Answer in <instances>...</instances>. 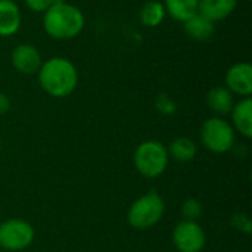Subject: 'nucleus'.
<instances>
[{"label":"nucleus","mask_w":252,"mask_h":252,"mask_svg":"<svg viewBox=\"0 0 252 252\" xmlns=\"http://www.w3.org/2000/svg\"><path fill=\"white\" fill-rule=\"evenodd\" d=\"M165 13L174 21L185 22L198 13L199 0H164Z\"/></svg>","instance_id":"2eb2a0df"},{"label":"nucleus","mask_w":252,"mask_h":252,"mask_svg":"<svg viewBox=\"0 0 252 252\" xmlns=\"http://www.w3.org/2000/svg\"><path fill=\"white\" fill-rule=\"evenodd\" d=\"M155 106L159 112L165 114V115H170V114H174L176 111V103L174 100L167 96V94H159L157 97V102H155Z\"/></svg>","instance_id":"6ab92c4d"},{"label":"nucleus","mask_w":252,"mask_h":252,"mask_svg":"<svg viewBox=\"0 0 252 252\" xmlns=\"http://www.w3.org/2000/svg\"><path fill=\"white\" fill-rule=\"evenodd\" d=\"M22 24L18 4L13 0H0V37L15 35Z\"/></svg>","instance_id":"9d476101"},{"label":"nucleus","mask_w":252,"mask_h":252,"mask_svg":"<svg viewBox=\"0 0 252 252\" xmlns=\"http://www.w3.org/2000/svg\"><path fill=\"white\" fill-rule=\"evenodd\" d=\"M165 202L157 192H149L137 198L128 208L127 220L133 229L146 230L158 224L164 216Z\"/></svg>","instance_id":"7ed1b4c3"},{"label":"nucleus","mask_w":252,"mask_h":252,"mask_svg":"<svg viewBox=\"0 0 252 252\" xmlns=\"http://www.w3.org/2000/svg\"><path fill=\"white\" fill-rule=\"evenodd\" d=\"M165 7L158 0H149L146 1L140 10H139V19L143 27L146 28H155L162 24L165 19Z\"/></svg>","instance_id":"f3484780"},{"label":"nucleus","mask_w":252,"mask_h":252,"mask_svg":"<svg viewBox=\"0 0 252 252\" xmlns=\"http://www.w3.org/2000/svg\"><path fill=\"white\" fill-rule=\"evenodd\" d=\"M224 87L241 97H251L252 65L250 62H238L232 65L224 75Z\"/></svg>","instance_id":"6e6552de"},{"label":"nucleus","mask_w":252,"mask_h":252,"mask_svg":"<svg viewBox=\"0 0 252 252\" xmlns=\"http://www.w3.org/2000/svg\"><path fill=\"white\" fill-rule=\"evenodd\" d=\"M207 105L217 115H227L235 105L233 94L224 86L213 87L207 93Z\"/></svg>","instance_id":"4468645a"},{"label":"nucleus","mask_w":252,"mask_h":252,"mask_svg":"<svg viewBox=\"0 0 252 252\" xmlns=\"http://www.w3.org/2000/svg\"><path fill=\"white\" fill-rule=\"evenodd\" d=\"M84 15L80 7L71 3L52 4L43 15V28L55 40L75 38L84 28Z\"/></svg>","instance_id":"f03ea898"},{"label":"nucleus","mask_w":252,"mask_h":252,"mask_svg":"<svg viewBox=\"0 0 252 252\" xmlns=\"http://www.w3.org/2000/svg\"><path fill=\"white\" fill-rule=\"evenodd\" d=\"M10 62L18 72L24 75H32L38 72L43 59L40 50L35 46L30 43H21L12 50Z\"/></svg>","instance_id":"1a4fd4ad"},{"label":"nucleus","mask_w":252,"mask_h":252,"mask_svg":"<svg viewBox=\"0 0 252 252\" xmlns=\"http://www.w3.org/2000/svg\"><path fill=\"white\" fill-rule=\"evenodd\" d=\"M65 0H52V4H58V3H63Z\"/></svg>","instance_id":"4be33fe9"},{"label":"nucleus","mask_w":252,"mask_h":252,"mask_svg":"<svg viewBox=\"0 0 252 252\" xmlns=\"http://www.w3.org/2000/svg\"><path fill=\"white\" fill-rule=\"evenodd\" d=\"M34 227L22 219H9L0 223V248L22 251L34 241Z\"/></svg>","instance_id":"423d86ee"},{"label":"nucleus","mask_w":252,"mask_h":252,"mask_svg":"<svg viewBox=\"0 0 252 252\" xmlns=\"http://www.w3.org/2000/svg\"><path fill=\"white\" fill-rule=\"evenodd\" d=\"M24 3L34 13H44L52 6V0H24Z\"/></svg>","instance_id":"aec40b11"},{"label":"nucleus","mask_w":252,"mask_h":252,"mask_svg":"<svg viewBox=\"0 0 252 252\" xmlns=\"http://www.w3.org/2000/svg\"><path fill=\"white\" fill-rule=\"evenodd\" d=\"M232 114V123L233 128L241 133L244 137H252V99L251 97H242L239 102H236L230 111Z\"/></svg>","instance_id":"9b49d317"},{"label":"nucleus","mask_w":252,"mask_h":252,"mask_svg":"<svg viewBox=\"0 0 252 252\" xmlns=\"http://www.w3.org/2000/svg\"><path fill=\"white\" fill-rule=\"evenodd\" d=\"M168 151V157H171L174 161L177 162H189L196 157L198 148L195 145V142L189 137H177L174 139L170 146L167 148Z\"/></svg>","instance_id":"dca6fc26"},{"label":"nucleus","mask_w":252,"mask_h":252,"mask_svg":"<svg viewBox=\"0 0 252 252\" xmlns=\"http://www.w3.org/2000/svg\"><path fill=\"white\" fill-rule=\"evenodd\" d=\"M0 151H1V140H0Z\"/></svg>","instance_id":"5701e85b"},{"label":"nucleus","mask_w":252,"mask_h":252,"mask_svg":"<svg viewBox=\"0 0 252 252\" xmlns=\"http://www.w3.org/2000/svg\"><path fill=\"white\" fill-rule=\"evenodd\" d=\"M168 151L158 140L142 142L133 155V162L136 170L148 179H155L161 176L168 165Z\"/></svg>","instance_id":"20e7f679"},{"label":"nucleus","mask_w":252,"mask_h":252,"mask_svg":"<svg viewBox=\"0 0 252 252\" xmlns=\"http://www.w3.org/2000/svg\"><path fill=\"white\" fill-rule=\"evenodd\" d=\"M10 109V99L7 94L0 92V115H4Z\"/></svg>","instance_id":"412c9836"},{"label":"nucleus","mask_w":252,"mask_h":252,"mask_svg":"<svg viewBox=\"0 0 252 252\" xmlns=\"http://www.w3.org/2000/svg\"><path fill=\"white\" fill-rule=\"evenodd\" d=\"M37 78L40 87L56 99L68 97L78 86V71L75 65L62 56L44 61L37 72Z\"/></svg>","instance_id":"f257e3e1"},{"label":"nucleus","mask_w":252,"mask_h":252,"mask_svg":"<svg viewBox=\"0 0 252 252\" xmlns=\"http://www.w3.org/2000/svg\"><path fill=\"white\" fill-rule=\"evenodd\" d=\"M247 1H251V0H247Z\"/></svg>","instance_id":"b1692460"},{"label":"nucleus","mask_w":252,"mask_h":252,"mask_svg":"<svg viewBox=\"0 0 252 252\" xmlns=\"http://www.w3.org/2000/svg\"><path fill=\"white\" fill-rule=\"evenodd\" d=\"M199 136L202 145L214 154L229 152L233 148L236 139L232 124L220 117H211L204 121Z\"/></svg>","instance_id":"39448f33"},{"label":"nucleus","mask_w":252,"mask_h":252,"mask_svg":"<svg viewBox=\"0 0 252 252\" xmlns=\"http://www.w3.org/2000/svg\"><path fill=\"white\" fill-rule=\"evenodd\" d=\"M182 214L185 217V220H190V221H196L201 214H202V204L195 199V198H190L188 201L183 202L182 205Z\"/></svg>","instance_id":"a211bd4d"},{"label":"nucleus","mask_w":252,"mask_h":252,"mask_svg":"<svg viewBox=\"0 0 252 252\" xmlns=\"http://www.w3.org/2000/svg\"><path fill=\"white\" fill-rule=\"evenodd\" d=\"M173 244L179 252H201L205 247V232L196 221L183 220L173 230Z\"/></svg>","instance_id":"0eeeda50"},{"label":"nucleus","mask_w":252,"mask_h":252,"mask_svg":"<svg viewBox=\"0 0 252 252\" xmlns=\"http://www.w3.org/2000/svg\"><path fill=\"white\" fill-rule=\"evenodd\" d=\"M238 7V0H199L198 13L213 22L229 18Z\"/></svg>","instance_id":"f8f14e48"},{"label":"nucleus","mask_w":252,"mask_h":252,"mask_svg":"<svg viewBox=\"0 0 252 252\" xmlns=\"http://www.w3.org/2000/svg\"><path fill=\"white\" fill-rule=\"evenodd\" d=\"M183 27H185L186 34L196 41L210 40L216 32V22L210 21L208 18H205L201 13H196L192 18H189L188 21H185Z\"/></svg>","instance_id":"ddd939ff"}]
</instances>
